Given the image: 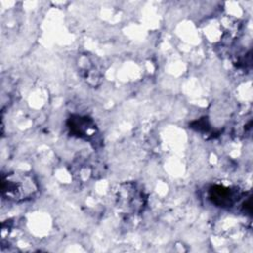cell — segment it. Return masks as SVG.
Instances as JSON below:
<instances>
[{"label":"cell","mask_w":253,"mask_h":253,"mask_svg":"<svg viewBox=\"0 0 253 253\" xmlns=\"http://www.w3.org/2000/svg\"><path fill=\"white\" fill-rule=\"evenodd\" d=\"M39 191L36 178L28 172L12 171L2 175V196L12 202L21 203L34 198Z\"/></svg>","instance_id":"1"},{"label":"cell","mask_w":253,"mask_h":253,"mask_svg":"<svg viewBox=\"0 0 253 253\" xmlns=\"http://www.w3.org/2000/svg\"><path fill=\"white\" fill-rule=\"evenodd\" d=\"M117 205L126 212H138L143 210L146 198L143 191L134 183L122 184L117 192Z\"/></svg>","instance_id":"2"},{"label":"cell","mask_w":253,"mask_h":253,"mask_svg":"<svg viewBox=\"0 0 253 253\" xmlns=\"http://www.w3.org/2000/svg\"><path fill=\"white\" fill-rule=\"evenodd\" d=\"M238 192L229 187L214 185L209 190V199L216 207L230 208L238 201Z\"/></svg>","instance_id":"3"},{"label":"cell","mask_w":253,"mask_h":253,"mask_svg":"<svg viewBox=\"0 0 253 253\" xmlns=\"http://www.w3.org/2000/svg\"><path fill=\"white\" fill-rule=\"evenodd\" d=\"M68 127L73 135L86 139L96 132V125L88 117L72 116L68 121Z\"/></svg>","instance_id":"4"},{"label":"cell","mask_w":253,"mask_h":253,"mask_svg":"<svg viewBox=\"0 0 253 253\" xmlns=\"http://www.w3.org/2000/svg\"><path fill=\"white\" fill-rule=\"evenodd\" d=\"M83 60L85 61V64H83L81 68V72H83V76L90 84L97 85V81L101 79V73L99 69L95 66L94 62L90 60L88 57L83 56Z\"/></svg>","instance_id":"5"}]
</instances>
